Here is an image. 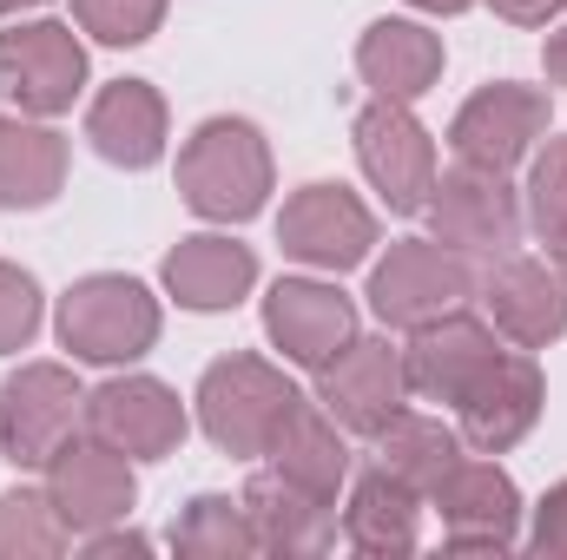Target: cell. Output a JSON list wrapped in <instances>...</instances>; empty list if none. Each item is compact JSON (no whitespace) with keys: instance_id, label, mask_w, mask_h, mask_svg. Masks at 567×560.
Wrapping results in <instances>:
<instances>
[{"instance_id":"29","label":"cell","mask_w":567,"mask_h":560,"mask_svg":"<svg viewBox=\"0 0 567 560\" xmlns=\"http://www.w3.org/2000/svg\"><path fill=\"white\" fill-rule=\"evenodd\" d=\"M522 211L542 231V245L567 238V139H548L528 152V185H522Z\"/></svg>"},{"instance_id":"19","label":"cell","mask_w":567,"mask_h":560,"mask_svg":"<svg viewBox=\"0 0 567 560\" xmlns=\"http://www.w3.org/2000/svg\"><path fill=\"white\" fill-rule=\"evenodd\" d=\"M158 283L178 310H198V317H218V310H238L251 290H258V251L225 238V231H192L165 251Z\"/></svg>"},{"instance_id":"23","label":"cell","mask_w":567,"mask_h":560,"mask_svg":"<svg viewBox=\"0 0 567 560\" xmlns=\"http://www.w3.org/2000/svg\"><path fill=\"white\" fill-rule=\"evenodd\" d=\"M66 165L73 152L47 120L0 113V205L7 211H47L66 191Z\"/></svg>"},{"instance_id":"31","label":"cell","mask_w":567,"mask_h":560,"mask_svg":"<svg viewBox=\"0 0 567 560\" xmlns=\"http://www.w3.org/2000/svg\"><path fill=\"white\" fill-rule=\"evenodd\" d=\"M47 323V297L40 278L20 271V265H0V356H20Z\"/></svg>"},{"instance_id":"4","label":"cell","mask_w":567,"mask_h":560,"mask_svg":"<svg viewBox=\"0 0 567 560\" xmlns=\"http://www.w3.org/2000/svg\"><path fill=\"white\" fill-rule=\"evenodd\" d=\"M423 218L429 238L449 245L455 258H468L475 271L508 258L522 245V225H528L522 191L508 185V172H482V165H462V158H455V172H435Z\"/></svg>"},{"instance_id":"6","label":"cell","mask_w":567,"mask_h":560,"mask_svg":"<svg viewBox=\"0 0 567 560\" xmlns=\"http://www.w3.org/2000/svg\"><path fill=\"white\" fill-rule=\"evenodd\" d=\"M475 283L482 271L468 265V258H455L449 245H435V238H403V245H390L377 265H370V310H377V323H390V330H416L429 317H442V310H462V303H475Z\"/></svg>"},{"instance_id":"9","label":"cell","mask_w":567,"mask_h":560,"mask_svg":"<svg viewBox=\"0 0 567 560\" xmlns=\"http://www.w3.org/2000/svg\"><path fill=\"white\" fill-rule=\"evenodd\" d=\"M357 165L370 178V191L396 211V218H416L429 205V185H435V139L429 126L403 106V100H370L357 113Z\"/></svg>"},{"instance_id":"22","label":"cell","mask_w":567,"mask_h":560,"mask_svg":"<svg viewBox=\"0 0 567 560\" xmlns=\"http://www.w3.org/2000/svg\"><path fill=\"white\" fill-rule=\"evenodd\" d=\"M442 33H429L423 20H370L357 40V73L377 100H403L416 106L429 86L442 80Z\"/></svg>"},{"instance_id":"37","label":"cell","mask_w":567,"mask_h":560,"mask_svg":"<svg viewBox=\"0 0 567 560\" xmlns=\"http://www.w3.org/2000/svg\"><path fill=\"white\" fill-rule=\"evenodd\" d=\"M548 265H555V271H561V283H567V238H555V245H548Z\"/></svg>"},{"instance_id":"27","label":"cell","mask_w":567,"mask_h":560,"mask_svg":"<svg viewBox=\"0 0 567 560\" xmlns=\"http://www.w3.org/2000/svg\"><path fill=\"white\" fill-rule=\"evenodd\" d=\"M172 554H185V560H251L258 554V535H251L245 501H231V495H192L185 515L172 521Z\"/></svg>"},{"instance_id":"3","label":"cell","mask_w":567,"mask_h":560,"mask_svg":"<svg viewBox=\"0 0 567 560\" xmlns=\"http://www.w3.org/2000/svg\"><path fill=\"white\" fill-rule=\"evenodd\" d=\"M158 330H165L158 297H152L140 278H126V271H93V278H80L60 297V310H53L60 350H66L73 363H100V370L140 363L145 350L158 343Z\"/></svg>"},{"instance_id":"5","label":"cell","mask_w":567,"mask_h":560,"mask_svg":"<svg viewBox=\"0 0 567 560\" xmlns=\"http://www.w3.org/2000/svg\"><path fill=\"white\" fill-rule=\"evenodd\" d=\"M278 245H284L290 265L323 271V278H343V271L370 265V251H377V211H370L350 185L310 178V185H297V191L284 198Z\"/></svg>"},{"instance_id":"30","label":"cell","mask_w":567,"mask_h":560,"mask_svg":"<svg viewBox=\"0 0 567 560\" xmlns=\"http://www.w3.org/2000/svg\"><path fill=\"white\" fill-rule=\"evenodd\" d=\"M165 7L172 0H73V20L100 46H145L165 27Z\"/></svg>"},{"instance_id":"25","label":"cell","mask_w":567,"mask_h":560,"mask_svg":"<svg viewBox=\"0 0 567 560\" xmlns=\"http://www.w3.org/2000/svg\"><path fill=\"white\" fill-rule=\"evenodd\" d=\"M265 462L278 475H290V481H303L310 495H323V501H337V488L350 481V442H343L337 416L323 403H310V396L284 416V428L265 448Z\"/></svg>"},{"instance_id":"32","label":"cell","mask_w":567,"mask_h":560,"mask_svg":"<svg viewBox=\"0 0 567 560\" xmlns=\"http://www.w3.org/2000/svg\"><path fill=\"white\" fill-rule=\"evenodd\" d=\"M528 548L548 560H567V481H555L535 508V528H528Z\"/></svg>"},{"instance_id":"1","label":"cell","mask_w":567,"mask_h":560,"mask_svg":"<svg viewBox=\"0 0 567 560\" xmlns=\"http://www.w3.org/2000/svg\"><path fill=\"white\" fill-rule=\"evenodd\" d=\"M278 165H271V139L238 120L218 113L205 126H192V139L178 145V198L205 218V225H245L271 205Z\"/></svg>"},{"instance_id":"8","label":"cell","mask_w":567,"mask_h":560,"mask_svg":"<svg viewBox=\"0 0 567 560\" xmlns=\"http://www.w3.org/2000/svg\"><path fill=\"white\" fill-rule=\"evenodd\" d=\"M86 422V390L66 363H20L0 383V455L13 468H47L66 435Z\"/></svg>"},{"instance_id":"11","label":"cell","mask_w":567,"mask_h":560,"mask_svg":"<svg viewBox=\"0 0 567 560\" xmlns=\"http://www.w3.org/2000/svg\"><path fill=\"white\" fill-rule=\"evenodd\" d=\"M548 133H555L548 93L522 86V80H495V86L468 93L462 113L449 120V152L462 165H482V172H515Z\"/></svg>"},{"instance_id":"28","label":"cell","mask_w":567,"mask_h":560,"mask_svg":"<svg viewBox=\"0 0 567 560\" xmlns=\"http://www.w3.org/2000/svg\"><path fill=\"white\" fill-rule=\"evenodd\" d=\"M73 548V528L60 521L47 488H7L0 495V560H53Z\"/></svg>"},{"instance_id":"12","label":"cell","mask_w":567,"mask_h":560,"mask_svg":"<svg viewBox=\"0 0 567 560\" xmlns=\"http://www.w3.org/2000/svg\"><path fill=\"white\" fill-rule=\"evenodd\" d=\"M47 495L60 508V521L73 528V541L120 528L140 501V475L120 448H106L100 435H66L47 462Z\"/></svg>"},{"instance_id":"24","label":"cell","mask_w":567,"mask_h":560,"mask_svg":"<svg viewBox=\"0 0 567 560\" xmlns=\"http://www.w3.org/2000/svg\"><path fill=\"white\" fill-rule=\"evenodd\" d=\"M343 541L370 560L416 554V541H423V495H410L383 468L357 475L350 481V501H343Z\"/></svg>"},{"instance_id":"35","label":"cell","mask_w":567,"mask_h":560,"mask_svg":"<svg viewBox=\"0 0 567 560\" xmlns=\"http://www.w3.org/2000/svg\"><path fill=\"white\" fill-rule=\"evenodd\" d=\"M542 66H548V80H555V86H567V27H555V33H548Z\"/></svg>"},{"instance_id":"13","label":"cell","mask_w":567,"mask_h":560,"mask_svg":"<svg viewBox=\"0 0 567 560\" xmlns=\"http://www.w3.org/2000/svg\"><path fill=\"white\" fill-rule=\"evenodd\" d=\"M86 435H100L126 462H165L185 448L192 416L158 376H106L100 390H86Z\"/></svg>"},{"instance_id":"15","label":"cell","mask_w":567,"mask_h":560,"mask_svg":"<svg viewBox=\"0 0 567 560\" xmlns=\"http://www.w3.org/2000/svg\"><path fill=\"white\" fill-rule=\"evenodd\" d=\"M548 403V376L535 363V350H502L455 403V428L475 455H508L515 442H528V428L542 422Z\"/></svg>"},{"instance_id":"33","label":"cell","mask_w":567,"mask_h":560,"mask_svg":"<svg viewBox=\"0 0 567 560\" xmlns=\"http://www.w3.org/2000/svg\"><path fill=\"white\" fill-rule=\"evenodd\" d=\"M508 27H548V20H561L567 0H488Z\"/></svg>"},{"instance_id":"7","label":"cell","mask_w":567,"mask_h":560,"mask_svg":"<svg viewBox=\"0 0 567 560\" xmlns=\"http://www.w3.org/2000/svg\"><path fill=\"white\" fill-rule=\"evenodd\" d=\"M86 93V40L66 20H13L0 27V100L27 120H60Z\"/></svg>"},{"instance_id":"26","label":"cell","mask_w":567,"mask_h":560,"mask_svg":"<svg viewBox=\"0 0 567 560\" xmlns=\"http://www.w3.org/2000/svg\"><path fill=\"white\" fill-rule=\"evenodd\" d=\"M370 442H377V468L396 475V481H403L410 495H423V501L442 488V475L468 455L462 428H449L442 416H423V409H396Z\"/></svg>"},{"instance_id":"20","label":"cell","mask_w":567,"mask_h":560,"mask_svg":"<svg viewBox=\"0 0 567 560\" xmlns=\"http://www.w3.org/2000/svg\"><path fill=\"white\" fill-rule=\"evenodd\" d=\"M245 515L258 535V554H284V560H317L337 548V501L310 495L303 481H290L278 468L245 481Z\"/></svg>"},{"instance_id":"38","label":"cell","mask_w":567,"mask_h":560,"mask_svg":"<svg viewBox=\"0 0 567 560\" xmlns=\"http://www.w3.org/2000/svg\"><path fill=\"white\" fill-rule=\"evenodd\" d=\"M33 7H47V0H0V20L7 13H33Z\"/></svg>"},{"instance_id":"16","label":"cell","mask_w":567,"mask_h":560,"mask_svg":"<svg viewBox=\"0 0 567 560\" xmlns=\"http://www.w3.org/2000/svg\"><path fill=\"white\" fill-rule=\"evenodd\" d=\"M495 356H502V350H495V323H488V317H475L468 303H462V310H442V317L416 323V330H410V343H403L410 396L455 409V403H462V390H468Z\"/></svg>"},{"instance_id":"18","label":"cell","mask_w":567,"mask_h":560,"mask_svg":"<svg viewBox=\"0 0 567 560\" xmlns=\"http://www.w3.org/2000/svg\"><path fill=\"white\" fill-rule=\"evenodd\" d=\"M317 403L337 416L343 435H377L383 422L410 403L403 350L390 336H357L330 370H317Z\"/></svg>"},{"instance_id":"14","label":"cell","mask_w":567,"mask_h":560,"mask_svg":"<svg viewBox=\"0 0 567 560\" xmlns=\"http://www.w3.org/2000/svg\"><path fill=\"white\" fill-rule=\"evenodd\" d=\"M265 336L284 350L290 370H330L363 330H357V303L330 278H278L265 290Z\"/></svg>"},{"instance_id":"2","label":"cell","mask_w":567,"mask_h":560,"mask_svg":"<svg viewBox=\"0 0 567 560\" xmlns=\"http://www.w3.org/2000/svg\"><path fill=\"white\" fill-rule=\"evenodd\" d=\"M297 403H303V390L284 376L278 363H265V356H251V350L218 356V363L198 376V396H192L205 442H212L218 455H231V462H265L271 435L284 428V416H290Z\"/></svg>"},{"instance_id":"10","label":"cell","mask_w":567,"mask_h":560,"mask_svg":"<svg viewBox=\"0 0 567 560\" xmlns=\"http://www.w3.org/2000/svg\"><path fill=\"white\" fill-rule=\"evenodd\" d=\"M429 508L442 515V548L449 554H508L522 548V488L508 481V468L462 455L442 488L429 495Z\"/></svg>"},{"instance_id":"17","label":"cell","mask_w":567,"mask_h":560,"mask_svg":"<svg viewBox=\"0 0 567 560\" xmlns=\"http://www.w3.org/2000/svg\"><path fill=\"white\" fill-rule=\"evenodd\" d=\"M475 303L515 350H548L567 336V283L548 258H495L475 283Z\"/></svg>"},{"instance_id":"36","label":"cell","mask_w":567,"mask_h":560,"mask_svg":"<svg viewBox=\"0 0 567 560\" xmlns=\"http://www.w3.org/2000/svg\"><path fill=\"white\" fill-rule=\"evenodd\" d=\"M416 13H435V20H449V13H468L475 0H410Z\"/></svg>"},{"instance_id":"21","label":"cell","mask_w":567,"mask_h":560,"mask_svg":"<svg viewBox=\"0 0 567 560\" xmlns=\"http://www.w3.org/2000/svg\"><path fill=\"white\" fill-rule=\"evenodd\" d=\"M86 139L120 172H152L165 158V139H172L165 93L152 80H113V86H100L93 106H86Z\"/></svg>"},{"instance_id":"34","label":"cell","mask_w":567,"mask_h":560,"mask_svg":"<svg viewBox=\"0 0 567 560\" xmlns=\"http://www.w3.org/2000/svg\"><path fill=\"white\" fill-rule=\"evenodd\" d=\"M145 548H152V541H145V535H133V528H100V535H86V554H145Z\"/></svg>"}]
</instances>
